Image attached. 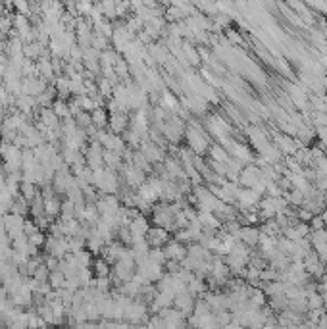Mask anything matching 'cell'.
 <instances>
[{"label": "cell", "mask_w": 327, "mask_h": 329, "mask_svg": "<svg viewBox=\"0 0 327 329\" xmlns=\"http://www.w3.org/2000/svg\"><path fill=\"white\" fill-rule=\"evenodd\" d=\"M310 229H312V231H322V229H326V223H324L322 216H314V218H312V221H310Z\"/></svg>", "instance_id": "obj_57"}, {"label": "cell", "mask_w": 327, "mask_h": 329, "mask_svg": "<svg viewBox=\"0 0 327 329\" xmlns=\"http://www.w3.org/2000/svg\"><path fill=\"white\" fill-rule=\"evenodd\" d=\"M148 260L150 262H154V264H158V266H166V254H164V251L162 249H150L148 251Z\"/></svg>", "instance_id": "obj_52"}, {"label": "cell", "mask_w": 327, "mask_h": 329, "mask_svg": "<svg viewBox=\"0 0 327 329\" xmlns=\"http://www.w3.org/2000/svg\"><path fill=\"white\" fill-rule=\"evenodd\" d=\"M258 156H262L269 166H277V164H281V162H283V158H285V156L279 152V148H277L273 143H269L262 152H258Z\"/></svg>", "instance_id": "obj_22"}, {"label": "cell", "mask_w": 327, "mask_h": 329, "mask_svg": "<svg viewBox=\"0 0 327 329\" xmlns=\"http://www.w3.org/2000/svg\"><path fill=\"white\" fill-rule=\"evenodd\" d=\"M260 233L262 235H268V237H281V227L277 225L275 219H269V221H264L260 225Z\"/></svg>", "instance_id": "obj_41"}, {"label": "cell", "mask_w": 327, "mask_h": 329, "mask_svg": "<svg viewBox=\"0 0 327 329\" xmlns=\"http://www.w3.org/2000/svg\"><path fill=\"white\" fill-rule=\"evenodd\" d=\"M102 160H104V168H106V170H110V172H115V174H119V172H121V168L125 166L123 156L117 154V152H112V150H104Z\"/></svg>", "instance_id": "obj_21"}, {"label": "cell", "mask_w": 327, "mask_h": 329, "mask_svg": "<svg viewBox=\"0 0 327 329\" xmlns=\"http://www.w3.org/2000/svg\"><path fill=\"white\" fill-rule=\"evenodd\" d=\"M139 150L145 154V158H146L152 166H160V164H164V160L168 158V152H166V150H162L160 146L152 145L150 141H148V143H143Z\"/></svg>", "instance_id": "obj_11"}, {"label": "cell", "mask_w": 327, "mask_h": 329, "mask_svg": "<svg viewBox=\"0 0 327 329\" xmlns=\"http://www.w3.org/2000/svg\"><path fill=\"white\" fill-rule=\"evenodd\" d=\"M27 241H29V245H31V247H35V249H42V247H44V243H46V233L44 231L33 233V235H29V237H27Z\"/></svg>", "instance_id": "obj_51"}, {"label": "cell", "mask_w": 327, "mask_h": 329, "mask_svg": "<svg viewBox=\"0 0 327 329\" xmlns=\"http://www.w3.org/2000/svg\"><path fill=\"white\" fill-rule=\"evenodd\" d=\"M312 218H314V214L308 212L306 208H298V212H296V219H298L300 223H308V225H310Z\"/></svg>", "instance_id": "obj_56"}, {"label": "cell", "mask_w": 327, "mask_h": 329, "mask_svg": "<svg viewBox=\"0 0 327 329\" xmlns=\"http://www.w3.org/2000/svg\"><path fill=\"white\" fill-rule=\"evenodd\" d=\"M198 223L202 225V227H210V229H221V221L214 216V214H210V212H198Z\"/></svg>", "instance_id": "obj_32"}, {"label": "cell", "mask_w": 327, "mask_h": 329, "mask_svg": "<svg viewBox=\"0 0 327 329\" xmlns=\"http://www.w3.org/2000/svg\"><path fill=\"white\" fill-rule=\"evenodd\" d=\"M79 229H81V223L79 219H72V221H62V233L66 239H72V237H77L79 235Z\"/></svg>", "instance_id": "obj_39"}, {"label": "cell", "mask_w": 327, "mask_h": 329, "mask_svg": "<svg viewBox=\"0 0 327 329\" xmlns=\"http://www.w3.org/2000/svg\"><path fill=\"white\" fill-rule=\"evenodd\" d=\"M183 56L187 60V64L189 66H198L202 60H200V54H198V48H196V44H192V42H187V40H183Z\"/></svg>", "instance_id": "obj_25"}, {"label": "cell", "mask_w": 327, "mask_h": 329, "mask_svg": "<svg viewBox=\"0 0 327 329\" xmlns=\"http://www.w3.org/2000/svg\"><path fill=\"white\" fill-rule=\"evenodd\" d=\"M93 185L98 189L100 194H117L121 189V183H119V174L110 172V170H98L93 172Z\"/></svg>", "instance_id": "obj_2"}, {"label": "cell", "mask_w": 327, "mask_h": 329, "mask_svg": "<svg viewBox=\"0 0 327 329\" xmlns=\"http://www.w3.org/2000/svg\"><path fill=\"white\" fill-rule=\"evenodd\" d=\"M114 72L121 83H129V81H133V79H131V72H129V64H127V60L123 58V56L117 60V64L114 66Z\"/></svg>", "instance_id": "obj_29"}, {"label": "cell", "mask_w": 327, "mask_h": 329, "mask_svg": "<svg viewBox=\"0 0 327 329\" xmlns=\"http://www.w3.org/2000/svg\"><path fill=\"white\" fill-rule=\"evenodd\" d=\"M212 23H214L216 27L223 29V27H227V25L231 23V16H227V14H218V16L212 18Z\"/></svg>", "instance_id": "obj_54"}, {"label": "cell", "mask_w": 327, "mask_h": 329, "mask_svg": "<svg viewBox=\"0 0 327 329\" xmlns=\"http://www.w3.org/2000/svg\"><path fill=\"white\" fill-rule=\"evenodd\" d=\"M227 154H229L231 158H235V160H239V162H243L245 166L254 164V154H252V150H250L249 146H245V145H239L237 141H231V145L227 146Z\"/></svg>", "instance_id": "obj_12"}, {"label": "cell", "mask_w": 327, "mask_h": 329, "mask_svg": "<svg viewBox=\"0 0 327 329\" xmlns=\"http://www.w3.org/2000/svg\"><path fill=\"white\" fill-rule=\"evenodd\" d=\"M129 114L127 112H119V114H112L108 119V131L114 135L123 137V133L129 129Z\"/></svg>", "instance_id": "obj_13"}, {"label": "cell", "mask_w": 327, "mask_h": 329, "mask_svg": "<svg viewBox=\"0 0 327 329\" xmlns=\"http://www.w3.org/2000/svg\"><path fill=\"white\" fill-rule=\"evenodd\" d=\"M40 231L37 225H35V221L33 219H25V227H23V233H25V237H29V235H33V233Z\"/></svg>", "instance_id": "obj_59"}, {"label": "cell", "mask_w": 327, "mask_h": 329, "mask_svg": "<svg viewBox=\"0 0 327 329\" xmlns=\"http://www.w3.org/2000/svg\"><path fill=\"white\" fill-rule=\"evenodd\" d=\"M73 119H75L77 127L83 129V131H87V129L93 125V119H91V114H89V112H79Z\"/></svg>", "instance_id": "obj_49"}, {"label": "cell", "mask_w": 327, "mask_h": 329, "mask_svg": "<svg viewBox=\"0 0 327 329\" xmlns=\"http://www.w3.org/2000/svg\"><path fill=\"white\" fill-rule=\"evenodd\" d=\"M172 239V233L162 229V227H150V231L146 233V243L150 249H164Z\"/></svg>", "instance_id": "obj_10"}, {"label": "cell", "mask_w": 327, "mask_h": 329, "mask_svg": "<svg viewBox=\"0 0 327 329\" xmlns=\"http://www.w3.org/2000/svg\"><path fill=\"white\" fill-rule=\"evenodd\" d=\"M326 208H327V198H326Z\"/></svg>", "instance_id": "obj_63"}, {"label": "cell", "mask_w": 327, "mask_h": 329, "mask_svg": "<svg viewBox=\"0 0 327 329\" xmlns=\"http://www.w3.org/2000/svg\"><path fill=\"white\" fill-rule=\"evenodd\" d=\"M48 83L40 77H23L21 79V95H27V97L37 98L38 95H42L46 91Z\"/></svg>", "instance_id": "obj_9"}, {"label": "cell", "mask_w": 327, "mask_h": 329, "mask_svg": "<svg viewBox=\"0 0 327 329\" xmlns=\"http://www.w3.org/2000/svg\"><path fill=\"white\" fill-rule=\"evenodd\" d=\"M185 131H187V121H183L175 114L168 117L164 121V127H162V135L166 137V141L173 146H181V141L185 139Z\"/></svg>", "instance_id": "obj_3"}, {"label": "cell", "mask_w": 327, "mask_h": 329, "mask_svg": "<svg viewBox=\"0 0 327 329\" xmlns=\"http://www.w3.org/2000/svg\"><path fill=\"white\" fill-rule=\"evenodd\" d=\"M2 221H4V231L8 235L10 243H12L14 239L21 237V235H25V233H23V227H25V218H23V216L8 212L2 218Z\"/></svg>", "instance_id": "obj_7"}, {"label": "cell", "mask_w": 327, "mask_h": 329, "mask_svg": "<svg viewBox=\"0 0 327 329\" xmlns=\"http://www.w3.org/2000/svg\"><path fill=\"white\" fill-rule=\"evenodd\" d=\"M93 273H95V277H110L112 275V266L104 258H96L93 262Z\"/></svg>", "instance_id": "obj_35"}, {"label": "cell", "mask_w": 327, "mask_h": 329, "mask_svg": "<svg viewBox=\"0 0 327 329\" xmlns=\"http://www.w3.org/2000/svg\"><path fill=\"white\" fill-rule=\"evenodd\" d=\"M173 218H175V214L172 210V204L156 202L152 212H150V223L154 227H162L173 235Z\"/></svg>", "instance_id": "obj_4"}, {"label": "cell", "mask_w": 327, "mask_h": 329, "mask_svg": "<svg viewBox=\"0 0 327 329\" xmlns=\"http://www.w3.org/2000/svg\"><path fill=\"white\" fill-rule=\"evenodd\" d=\"M110 42H112L110 39H106V37H102V35H98V33H93L91 48H95L96 52H104V50L110 48Z\"/></svg>", "instance_id": "obj_43"}, {"label": "cell", "mask_w": 327, "mask_h": 329, "mask_svg": "<svg viewBox=\"0 0 327 329\" xmlns=\"http://www.w3.org/2000/svg\"><path fill=\"white\" fill-rule=\"evenodd\" d=\"M48 277H50V270L42 264L40 268H38L35 273H33V279H37V281H40V283H44V281H48Z\"/></svg>", "instance_id": "obj_55"}, {"label": "cell", "mask_w": 327, "mask_h": 329, "mask_svg": "<svg viewBox=\"0 0 327 329\" xmlns=\"http://www.w3.org/2000/svg\"><path fill=\"white\" fill-rule=\"evenodd\" d=\"M73 100H75L77 104H79V108H81V112H93V110H96V104L95 100L91 97H73Z\"/></svg>", "instance_id": "obj_48"}, {"label": "cell", "mask_w": 327, "mask_h": 329, "mask_svg": "<svg viewBox=\"0 0 327 329\" xmlns=\"http://www.w3.org/2000/svg\"><path fill=\"white\" fill-rule=\"evenodd\" d=\"M96 210L100 214V218L104 216H115V214L121 210V200L117 194H102L98 200H96Z\"/></svg>", "instance_id": "obj_8"}, {"label": "cell", "mask_w": 327, "mask_h": 329, "mask_svg": "<svg viewBox=\"0 0 327 329\" xmlns=\"http://www.w3.org/2000/svg\"><path fill=\"white\" fill-rule=\"evenodd\" d=\"M310 243H312V249L314 247H320V245H326L327 243V229H322V231H310Z\"/></svg>", "instance_id": "obj_50"}, {"label": "cell", "mask_w": 327, "mask_h": 329, "mask_svg": "<svg viewBox=\"0 0 327 329\" xmlns=\"http://www.w3.org/2000/svg\"><path fill=\"white\" fill-rule=\"evenodd\" d=\"M164 170H166V174L170 175V179L172 181H179V179H185V172H183V166H181V162L179 160H175L172 156H168L166 160H164Z\"/></svg>", "instance_id": "obj_20"}, {"label": "cell", "mask_w": 327, "mask_h": 329, "mask_svg": "<svg viewBox=\"0 0 327 329\" xmlns=\"http://www.w3.org/2000/svg\"><path fill=\"white\" fill-rule=\"evenodd\" d=\"M44 266H46V268L50 270V273H52V271H56L58 268H60V260L54 258V256H48V254H46V258H44Z\"/></svg>", "instance_id": "obj_58"}, {"label": "cell", "mask_w": 327, "mask_h": 329, "mask_svg": "<svg viewBox=\"0 0 327 329\" xmlns=\"http://www.w3.org/2000/svg\"><path fill=\"white\" fill-rule=\"evenodd\" d=\"M2 189H4V185H0V193H2Z\"/></svg>", "instance_id": "obj_62"}, {"label": "cell", "mask_w": 327, "mask_h": 329, "mask_svg": "<svg viewBox=\"0 0 327 329\" xmlns=\"http://www.w3.org/2000/svg\"><path fill=\"white\" fill-rule=\"evenodd\" d=\"M48 283H50V287H52L54 291L64 289V287H66V275H64L60 270L52 271L50 277H48Z\"/></svg>", "instance_id": "obj_45"}, {"label": "cell", "mask_w": 327, "mask_h": 329, "mask_svg": "<svg viewBox=\"0 0 327 329\" xmlns=\"http://www.w3.org/2000/svg\"><path fill=\"white\" fill-rule=\"evenodd\" d=\"M150 219H148V216H137L135 219H131V223H129V231L133 235V239H146V233L150 231Z\"/></svg>", "instance_id": "obj_15"}, {"label": "cell", "mask_w": 327, "mask_h": 329, "mask_svg": "<svg viewBox=\"0 0 327 329\" xmlns=\"http://www.w3.org/2000/svg\"><path fill=\"white\" fill-rule=\"evenodd\" d=\"M324 314H326V316H327V302H326V304H324Z\"/></svg>", "instance_id": "obj_61"}, {"label": "cell", "mask_w": 327, "mask_h": 329, "mask_svg": "<svg viewBox=\"0 0 327 329\" xmlns=\"http://www.w3.org/2000/svg\"><path fill=\"white\" fill-rule=\"evenodd\" d=\"M62 214V200L58 196H52V198H46L44 200V216L52 221H56Z\"/></svg>", "instance_id": "obj_23"}, {"label": "cell", "mask_w": 327, "mask_h": 329, "mask_svg": "<svg viewBox=\"0 0 327 329\" xmlns=\"http://www.w3.org/2000/svg\"><path fill=\"white\" fill-rule=\"evenodd\" d=\"M306 302H308V310H324V296L314 291V292H308L306 294Z\"/></svg>", "instance_id": "obj_42"}, {"label": "cell", "mask_w": 327, "mask_h": 329, "mask_svg": "<svg viewBox=\"0 0 327 329\" xmlns=\"http://www.w3.org/2000/svg\"><path fill=\"white\" fill-rule=\"evenodd\" d=\"M35 100H37L38 108H52V104L58 100L56 87H54V85H48V87H46V91H44L42 95H38Z\"/></svg>", "instance_id": "obj_24"}, {"label": "cell", "mask_w": 327, "mask_h": 329, "mask_svg": "<svg viewBox=\"0 0 327 329\" xmlns=\"http://www.w3.org/2000/svg\"><path fill=\"white\" fill-rule=\"evenodd\" d=\"M131 164H133L135 168H139L143 174L146 175H152L154 174V166L145 158V154L141 152V150H133V158H131Z\"/></svg>", "instance_id": "obj_26"}, {"label": "cell", "mask_w": 327, "mask_h": 329, "mask_svg": "<svg viewBox=\"0 0 327 329\" xmlns=\"http://www.w3.org/2000/svg\"><path fill=\"white\" fill-rule=\"evenodd\" d=\"M185 146L191 148L196 156H208V150L212 146V137L206 133V129H194L187 125L185 131Z\"/></svg>", "instance_id": "obj_1"}, {"label": "cell", "mask_w": 327, "mask_h": 329, "mask_svg": "<svg viewBox=\"0 0 327 329\" xmlns=\"http://www.w3.org/2000/svg\"><path fill=\"white\" fill-rule=\"evenodd\" d=\"M260 227H254V225H243L241 231H239V241L245 243L249 249L252 247H258L260 243Z\"/></svg>", "instance_id": "obj_19"}, {"label": "cell", "mask_w": 327, "mask_h": 329, "mask_svg": "<svg viewBox=\"0 0 327 329\" xmlns=\"http://www.w3.org/2000/svg\"><path fill=\"white\" fill-rule=\"evenodd\" d=\"M96 87H98V95H102V98H106V102L114 97V85L106 77L98 75L96 77Z\"/></svg>", "instance_id": "obj_34"}, {"label": "cell", "mask_w": 327, "mask_h": 329, "mask_svg": "<svg viewBox=\"0 0 327 329\" xmlns=\"http://www.w3.org/2000/svg\"><path fill=\"white\" fill-rule=\"evenodd\" d=\"M52 110H54V114H56L60 119L72 117L70 116V102H66V100H56V102L52 104Z\"/></svg>", "instance_id": "obj_46"}, {"label": "cell", "mask_w": 327, "mask_h": 329, "mask_svg": "<svg viewBox=\"0 0 327 329\" xmlns=\"http://www.w3.org/2000/svg\"><path fill=\"white\" fill-rule=\"evenodd\" d=\"M162 251H164V254H166V260H168V262L172 260V262H179V264H181V262L187 258V247L181 245V243L175 241V239H172Z\"/></svg>", "instance_id": "obj_14"}, {"label": "cell", "mask_w": 327, "mask_h": 329, "mask_svg": "<svg viewBox=\"0 0 327 329\" xmlns=\"http://www.w3.org/2000/svg\"><path fill=\"white\" fill-rule=\"evenodd\" d=\"M119 58H121V56L115 52L114 48H108V50L100 52V70H102V68H114Z\"/></svg>", "instance_id": "obj_36"}, {"label": "cell", "mask_w": 327, "mask_h": 329, "mask_svg": "<svg viewBox=\"0 0 327 329\" xmlns=\"http://www.w3.org/2000/svg\"><path fill=\"white\" fill-rule=\"evenodd\" d=\"M85 154V160H87V168L93 170V172H98V170H104V160H102V154H104V148L98 141H93L87 145V148L83 150Z\"/></svg>", "instance_id": "obj_6"}, {"label": "cell", "mask_w": 327, "mask_h": 329, "mask_svg": "<svg viewBox=\"0 0 327 329\" xmlns=\"http://www.w3.org/2000/svg\"><path fill=\"white\" fill-rule=\"evenodd\" d=\"M320 216H322V219H324V223H326V227H327V208L322 214H320Z\"/></svg>", "instance_id": "obj_60"}, {"label": "cell", "mask_w": 327, "mask_h": 329, "mask_svg": "<svg viewBox=\"0 0 327 329\" xmlns=\"http://www.w3.org/2000/svg\"><path fill=\"white\" fill-rule=\"evenodd\" d=\"M54 87H56L58 100H66V102H70V98H72L70 79L66 77V75H60V77H56V81H54Z\"/></svg>", "instance_id": "obj_28"}, {"label": "cell", "mask_w": 327, "mask_h": 329, "mask_svg": "<svg viewBox=\"0 0 327 329\" xmlns=\"http://www.w3.org/2000/svg\"><path fill=\"white\" fill-rule=\"evenodd\" d=\"M91 119H93V125L96 129H104V127H108L110 114L106 112V108H96V110L91 112Z\"/></svg>", "instance_id": "obj_33"}, {"label": "cell", "mask_w": 327, "mask_h": 329, "mask_svg": "<svg viewBox=\"0 0 327 329\" xmlns=\"http://www.w3.org/2000/svg\"><path fill=\"white\" fill-rule=\"evenodd\" d=\"M225 39H227V42H229L231 46H239V44H243V35L241 33H237L235 29H231V27H227L225 29V35H223Z\"/></svg>", "instance_id": "obj_53"}, {"label": "cell", "mask_w": 327, "mask_h": 329, "mask_svg": "<svg viewBox=\"0 0 327 329\" xmlns=\"http://www.w3.org/2000/svg\"><path fill=\"white\" fill-rule=\"evenodd\" d=\"M19 194L31 204L33 200H35V196L38 194V189L35 183H27V181H21V185H19Z\"/></svg>", "instance_id": "obj_38"}, {"label": "cell", "mask_w": 327, "mask_h": 329, "mask_svg": "<svg viewBox=\"0 0 327 329\" xmlns=\"http://www.w3.org/2000/svg\"><path fill=\"white\" fill-rule=\"evenodd\" d=\"M10 212L12 214H18V216H23L25 218V214H29V202L18 194L16 198H14V202H12V208H10Z\"/></svg>", "instance_id": "obj_40"}, {"label": "cell", "mask_w": 327, "mask_h": 329, "mask_svg": "<svg viewBox=\"0 0 327 329\" xmlns=\"http://www.w3.org/2000/svg\"><path fill=\"white\" fill-rule=\"evenodd\" d=\"M200 75L204 77L206 85H208V87H212V89H216V87H223V81H219V79H218V75H214L208 68H202V70H200Z\"/></svg>", "instance_id": "obj_47"}, {"label": "cell", "mask_w": 327, "mask_h": 329, "mask_svg": "<svg viewBox=\"0 0 327 329\" xmlns=\"http://www.w3.org/2000/svg\"><path fill=\"white\" fill-rule=\"evenodd\" d=\"M73 256H75L77 266H79L81 270L91 268V266H93V262H95V260H93V254L87 251V249H85V251H81V252H77V254H73Z\"/></svg>", "instance_id": "obj_44"}, {"label": "cell", "mask_w": 327, "mask_h": 329, "mask_svg": "<svg viewBox=\"0 0 327 329\" xmlns=\"http://www.w3.org/2000/svg\"><path fill=\"white\" fill-rule=\"evenodd\" d=\"M56 329H64V328H56Z\"/></svg>", "instance_id": "obj_64"}, {"label": "cell", "mask_w": 327, "mask_h": 329, "mask_svg": "<svg viewBox=\"0 0 327 329\" xmlns=\"http://www.w3.org/2000/svg\"><path fill=\"white\" fill-rule=\"evenodd\" d=\"M104 247H106V243H104V239L98 235V233L93 229L91 233V237L87 239V251L91 252L93 256H100L102 251H104Z\"/></svg>", "instance_id": "obj_27"}, {"label": "cell", "mask_w": 327, "mask_h": 329, "mask_svg": "<svg viewBox=\"0 0 327 329\" xmlns=\"http://www.w3.org/2000/svg\"><path fill=\"white\" fill-rule=\"evenodd\" d=\"M258 181H260V168H256L254 164L245 166V170L241 172V177H239V185L243 189H252Z\"/></svg>", "instance_id": "obj_17"}, {"label": "cell", "mask_w": 327, "mask_h": 329, "mask_svg": "<svg viewBox=\"0 0 327 329\" xmlns=\"http://www.w3.org/2000/svg\"><path fill=\"white\" fill-rule=\"evenodd\" d=\"M114 100H117L121 106H123V110L127 112L129 110V91H127V87L121 83V85H117L114 87Z\"/></svg>", "instance_id": "obj_37"}, {"label": "cell", "mask_w": 327, "mask_h": 329, "mask_svg": "<svg viewBox=\"0 0 327 329\" xmlns=\"http://www.w3.org/2000/svg\"><path fill=\"white\" fill-rule=\"evenodd\" d=\"M119 177L123 181V185L131 191H137L145 181H146V174H143L139 168H135L133 164H125L119 172Z\"/></svg>", "instance_id": "obj_5"}, {"label": "cell", "mask_w": 327, "mask_h": 329, "mask_svg": "<svg viewBox=\"0 0 327 329\" xmlns=\"http://www.w3.org/2000/svg\"><path fill=\"white\" fill-rule=\"evenodd\" d=\"M19 133L25 137V141H27V148H31V150L37 148V146H40V145H44V137H42V133L35 127V123H27Z\"/></svg>", "instance_id": "obj_16"}, {"label": "cell", "mask_w": 327, "mask_h": 329, "mask_svg": "<svg viewBox=\"0 0 327 329\" xmlns=\"http://www.w3.org/2000/svg\"><path fill=\"white\" fill-rule=\"evenodd\" d=\"M38 166L37 158H35V152L31 148H25L21 152V172H33Z\"/></svg>", "instance_id": "obj_30"}, {"label": "cell", "mask_w": 327, "mask_h": 329, "mask_svg": "<svg viewBox=\"0 0 327 329\" xmlns=\"http://www.w3.org/2000/svg\"><path fill=\"white\" fill-rule=\"evenodd\" d=\"M208 158H210V160H214V162H219V164H227L229 154H227V150H225L221 145H218V143H212L210 150H208Z\"/></svg>", "instance_id": "obj_31"}, {"label": "cell", "mask_w": 327, "mask_h": 329, "mask_svg": "<svg viewBox=\"0 0 327 329\" xmlns=\"http://www.w3.org/2000/svg\"><path fill=\"white\" fill-rule=\"evenodd\" d=\"M194 296L189 294V292H183V294H179V296H175L173 298V308L179 310L187 320L192 316V310H194Z\"/></svg>", "instance_id": "obj_18"}]
</instances>
